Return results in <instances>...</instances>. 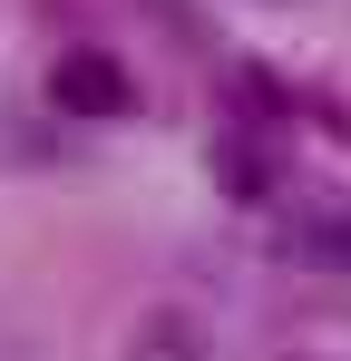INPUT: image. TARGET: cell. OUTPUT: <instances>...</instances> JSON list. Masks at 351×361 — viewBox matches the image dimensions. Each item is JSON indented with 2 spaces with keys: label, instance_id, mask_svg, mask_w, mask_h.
Wrapping results in <instances>:
<instances>
[{
  "label": "cell",
  "instance_id": "cell-1",
  "mask_svg": "<svg viewBox=\"0 0 351 361\" xmlns=\"http://www.w3.org/2000/svg\"><path fill=\"white\" fill-rule=\"evenodd\" d=\"M49 108L58 118H137V78L108 39H68L49 59Z\"/></svg>",
  "mask_w": 351,
  "mask_h": 361
},
{
  "label": "cell",
  "instance_id": "cell-2",
  "mask_svg": "<svg viewBox=\"0 0 351 361\" xmlns=\"http://www.w3.org/2000/svg\"><path fill=\"white\" fill-rule=\"evenodd\" d=\"M215 185L234 205H283V147L264 127H225L215 137Z\"/></svg>",
  "mask_w": 351,
  "mask_h": 361
},
{
  "label": "cell",
  "instance_id": "cell-3",
  "mask_svg": "<svg viewBox=\"0 0 351 361\" xmlns=\"http://www.w3.org/2000/svg\"><path fill=\"white\" fill-rule=\"evenodd\" d=\"M127 361H215V322L166 293V302H147L127 322Z\"/></svg>",
  "mask_w": 351,
  "mask_h": 361
},
{
  "label": "cell",
  "instance_id": "cell-4",
  "mask_svg": "<svg viewBox=\"0 0 351 361\" xmlns=\"http://www.w3.org/2000/svg\"><path fill=\"white\" fill-rule=\"evenodd\" d=\"M292 254L322 274H351V195H292Z\"/></svg>",
  "mask_w": 351,
  "mask_h": 361
}]
</instances>
